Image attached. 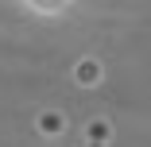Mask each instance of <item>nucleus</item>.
Segmentation results:
<instances>
[{
  "mask_svg": "<svg viewBox=\"0 0 151 147\" xmlns=\"http://www.w3.org/2000/svg\"><path fill=\"white\" fill-rule=\"evenodd\" d=\"M31 128H35L39 139H66L70 136V116L62 108H39L35 120H31Z\"/></svg>",
  "mask_w": 151,
  "mask_h": 147,
  "instance_id": "f03ea898",
  "label": "nucleus"
},
{
  "mask_svg": "<svg viewBox=\"0 0 151 147\" xmlns=\"http://www.w3.org/2000/svg\"><path fill=\"white\" fill-rule=\"evenodd\" d=\"M85 132H89V139H93V143H109V136H112L109 120H89V124H85Z\"/></svg>",
  "mask_w": 151,
  "mask_h": 147,
  "instance_id": "20e7f679",
  "label": "nucleus"
},
{
  "mask_svg": "<svg viewBox=\"0 0 151 147\" xmlns=\"http://www.w3.org/2000/svg\"><path fill=\"white\" fill-rule=\"evenodd\" d=\"M31 16H62L74 8V0H19Z\"/></svg>",
  "mask_w": 151,
  "mask_h": 147,
  "instance_id": "7ed1b4c3",
  "label": "nucleus"
},
{
  "mask_svg": "<svg viewBox=\"0 0 151 147\" xmlns=\"http://www.w3.org/2000/svg\"><path fill=\"white\" fill-rule=\"evenodd\" d=\"M105 62L97 54H78L74 62H70V85L74 89H101L105 85Z\"/></svg>",
  "mask_w": 151,
  "mask_h": 147,
  "instance_id": "f257e3e1",
  "label": "nucleus"
}]
</instances>
